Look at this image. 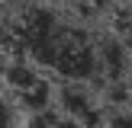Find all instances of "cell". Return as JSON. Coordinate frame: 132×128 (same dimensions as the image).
<instances>
[{"label":"cell","instance_id":"cell-1","mask_svg":"<svg viewBox=\"0 0 132 128\" xmlns=\"http://www.w3.org/2000/svg\"><path fill=\"white\" fill-rule=\"evenodd\" d=\"M10 45L19 58L32 61L42 74L58 77L61 83H90L103 77L100 38L64 19L58 6H23L10 23Z\"/></svg>","mask_w":132,"mask_h":128},{"label":"cell","instance_id":"cell-2","mask_svg":"<svg viewBox=\"0 0 132 128\" xmlns=\"http://www.w3.org/2000/svg\"><path fill=\"white\" fill-rule=\"evenodd\" d=\"M55 106L64 115V122H94L97 119V102L90 96L87 83H61L55 93Z\"/></svg>","mask_w":132,"mask_h":128},{"label":"cell","instance_id":"cell-3","mask_svg":"<svg viewBox=\"0 0 132 128\" xmlns=\"http://www.w3.org/2000/svg\"><path fill=\"white\" fill-rule=\"evenodd\" d=\"M39 3L58 6V10H71V13H94V10H100L106 0H39Z\"/></svg>","mask_w":132,"mask_h":128},{"label":"cell","instance_id":"cell-4","mask_svg":"<svg viewBox=\"0 0 132 128\" xmlns=\"http://www.w3.org/2000/svg\"><path fill=\"white\" fill-rule=\"evenodd\" d=\"M116 35L126 45V51L132 55V10H122L119 16H116Z\"/></svg>","mask_w":132,"mask_h":128}]
</instances>
